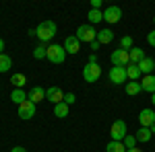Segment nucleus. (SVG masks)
Wrapping results in <instances>:
<instances>
[{"label":"nucleus","mask_w":155,"mask_h":152,"mask_svg":"<svg viewBox=\"0 0 155 152\" xmlns=\"http://www.w3.org/2000/svg\"><path fill=\"white\" fill-rule=\"evenodd\" d=\"M56 33H58V27H56L54 21H41V23L35 27V37L41 41V43L52 41V39L56 37Z\"/></svg>","instance_id":"obj_1"},{"label":"nucleus","mask_w":155,"mask_h":152,"mask_svg":"<svg viewBox=\"0 0 155 152\" xmlns=\"http://www.w3.org/2000/svg\"><path fill=\"white\" fill-rule=\"evenodd\" d=\"M46 60L52 62V64H62V62L66 60V49H64V45H60V43H50Z\"/></svg>","instance_id":"obj_2"},{"label":"nucleus","mask_w":155,"mask_h":152,"mask_svg":"<svg viewBox=\"0 0 155 152\" xmlns=\"http://www.w3.org/2000/svg\"><path fill=\"white\" fill-rule=\"evenodd\" d=\"M74 37H77L81 43H93V41H97V31L93 29V25H81V27L77 29Z\"/></svg>","instance_id":"obj_3"},{"label":"nucleus","mask_w":155,"mask_h":152,"mask_svg":"<svg viewBox=\"0 0 155 152\" xmlns=\"http://www.w3.org/2000/svg\"><path fill=\"white\" fill-rule=\"evenodd\" d=\"M110 136H112L114 142H122L124 140V138L128 136V132H126V121L116 119V121L112 123V128H110Z\"/></svg>","instance_id":"obj_4"},{"label":"nucleus","mask_w":155,"mask_h":152,"mask_svg":"<svg viewBox=\"0 0 155 152\" xmlns=\"http://www.w3.org/2000/svg\"><path fill=\"white\" fill-rule=\"evenodd\" d=\"M101 76L99 64H85L83 66V80L85 82H97Z\"/></svg>","instance_id":"obj_5"},{"label":"nucleus","mask_w":155,"mask_h":152,"mask_svg":"<svg viewBox=\"0 0 155 152\" xmlns=\"http://www.w3.org/2000/svg\"><path fill=\"white\" fill-rule=\"evenodd\" d=\"M107 76H110V82H112V84H122V82L128 80L126 68H122V66H112L110 72H107Z\"/></svg>","instance_id":"obj_6"},{"label":"nucleus","mask_w":155,"mask_h":152,"mask_svg":"<svg viewBox=\"0 0 155 152\" xmlns=\"http://www.w3.org/2000/svg\"><path fill=\"white\" fill-rule=\"evenodd\" d=\"M110 60H112L114 66H122V68H126V66L130 64V56H128L126 49H114L112 56H110Z\"/></svg>","instance_id":"obj_7"},{"label":"nucleus","mask_w":155,"mask_h":152,"mask_svg":"<svg viewBox=\"0 0 155 152\" xmlns=\"http://www.w3.org/2000/svg\"><path fill=\"white\" fill-rule=\"evenodd\" d=\"M35 111H37V105H35V103H31L29 99H27L25 103L19 105V117H21L23 121H29L31 117L35 115Z\"/></svg>","instance_id":"obj_8"},{"label":"nucleus","mask_w":155,"mask_h":152,"mask_svg":"<svg viewBox=\"0 0 155 152\" xmlns=\"http://www.w3.org/2000/svg\"><path fill=\"white\" fill-rule=\"evenodd\" d=\"M122 19V8L120 6H107L106 11H104V21L110 25H116Z\"/></svg>","instance_id":"obj_9"},{"label":"nucleus","mask_w":155,"mask_h":152,"mask_svg":"<svg viewBox=\"0 0 155 152\" xmlns=\"http://www.w3.org/2000/svg\"><path fill=\"white\" fill-rule=\"evenodd\" d=\"M155 123V111L153 109H143L139 113V126L141 128H151Z\"/></svg>","instance_id":"obj_10"},{"label":"nucleus","mask_w":155,"mask_h":152,"mask_svg":"<svg viewBox=\"0 0 155 152\" xmlns=\"http://www.w3.org/2000/svg\"><path fill=\"white\" fill-rule=\"evenodd\" d=\"M46 99H48L50 103L58 105V103L64 101V93H62V88H60V86H50L48 91H46Z\"/></svg>","instance_id":"obj_11"},{"label":"nucleus","mask_w":155,"mask_h":152,"mask_svg":"<svg viewBox=\"0 0 155 152\" xmlns=\"http://www.w3.org/2000/svg\"><path fill=\"white\" fill-rule=\"evenodd\" d=\"M62 45H64V49H66V54H72V56L81 51V41H79L74 35H68L66 39H64Z\"/></svg>","instance_id":"obj_12"},{"label":"nucleus","mask_w":155,"mask_h":152,"mask_svg":"<svg viewBox=\"0 0 155 152\" xmlns=\"http://www.w3.org/2000/svg\"><path fill=\"white\" fill-rule=\"evenodd\" d=\"M139 68H141V74L143 76H149V74H153L155 70V60L153 58H145L139 62Z\"/></svg>","instance_id":"obj_13"},{"label":"nucleus","mask_w":155,"mask_h":152,"mask_svg":"<svg viewBox=\"0 0 155 152\" xmlns=\"http://www.w3.org/2000/svg\"><path fill=\"white\" fill-rule=\"evenodd\" d=\"M114 41V31L112 29H101L97 31V43L99 45H106V43H112Z\"/></svg>","instance_id":"obj_14"},{"label":"nucleus","mask_w":155,"mask_h":152,"mask_svg":"<svg viewBox=\"0 0 155 152\" xmlns=\"http://www.w3.org/2000/svg\"><path fill=\"white\" fill-rule=\"evenodd\" d=\"M141 88L145 93H155V74H149V76H143L141 78Z\"/></svg>","instance_id":"obj_15"},{"label":"nucleus","mask_w":155,"mask_h":152,"mask_svg":"<svg viewBox=\"0 0 155 152\" xmlns=\"http://www.w3.org/2000/svg\"><path fill=\"white\" fill-rule=\"evenodd\" d=\"M27 99H29L31 103H35V105H37L39 101H44V99H46V91H44L41 86H33V88L29 91V97H27Z\"/></svg>","instance_id":"obj_16"},{"label":"nucleus","mask_w":155,"mask_h":152,"mask_svg":"<svg viewBox=\"0 0 155 152\" xmlns=\"http://www.w3.org/2000/svg\"><path fill=\"white\" fill-rule=\"evenodd\" d=\"M27 97H29V93H25L23 88H12L11 101H12V103H17V105H21V103H25V101H27Z\"/></svg>","instance_id":"obj_17"},{"label":"nucleus","mask_w":155,"mask_h":152,"mask_svg":"<svg viewBox=\"0 0 155 152\" xmlns=\"http://www.w3.org/2000/svg\"><path fill=\"white\" fill-rule=\"evenodd\" d=\"M126 76H128V80H139V78H143L139 64H128V66H126Z\"/></svg>","instance_id":"obj_18"},{"label":"nucleus","mask_w":155,"mask_h":152,"mask_svg":"<svg viewBox=\"0 0 155 152\" xmlns=\"http://www.w3.org/2000/svg\"><path fill=\"white\" fill-rule=\"evenodd\" d=\"M128 56H130V64H139L141 60L147 58L145 56V49H141V47H132L130 51H128Z\"/></svg>","instance_id":"obj_19"},{"label":"nucleus","mask_w":155,"mask_h":152,"mask_svg":"<svg viewBox=\"0 0 155 152\" xmlns=\"http://www.w3.org/2000/svg\"><path fill=\"white\" fill-rule=\"evenodd\" d=\"M11 84L15 86V88H23L25 84H27V76L21 74V72H17V74H12V76H11Z\"/></svg>","instance_id":"obj_20"},{"label":"nucleus","mask_w":155,"mask_h":152,"mask_svg":"<svg viewBox=\"0 0 155 152\" xmlns=\"http://www.w3.org/2000/svg\"><path fill=\"white\" fill-rule=\"evenodd\" d=\"M12 68V60L8 54H0V74H4V72H8Z\"/></svg>","instance_id":"obj_21"},{"label":"nucleus","mask_w":155,"mask_h":152,"mask_svg":"<svg viewBox=\"0 0 155 152\" xmlns=\"http://www.w3.org/2000/svg\"><path fill=\"white\" fill-rule=\"evenodd\" d=\"M68 109H71V107L62 101V103H58V105H54V115L58 117V119H64V117H68Z\"/></svg>","instance_id":"obj_22"},{"label":"nucleus","mask_w":155,"mask_h":152,"mask_svg":"<svg viewBox=\"0 0 155 152\" xmlns=\"http://www.w3.org/2000/svg\"><path fill=\"white\" fill-rule=\"evenodd\" d=\"M134 138H137V142H149L153 138V134H151L149 128H139V132L134 134Z\"/></svg>","instance_id":"obj_23"},{"label":"nucleus","mask_w":155,"mask_h":152,"mask_svg":"<svg viewBox=\"0 0 155 152\" xmlns=\"http://www.w3.org/2000/svg\"><path fill=\"white\" fill-rule=\"evenodd\" d=\"M141 91H143V88H141V82H139V80L126 82V95H139Z\"/></svg>","instance_id":"obj_24"},{"label":"nucleus","mask_w":155,"mask_h":152,"mask_svg":"<svg viewBox=\"0 0 155 152\" xmlns=\"http://www.w3.org/2000/svg\"><path fill=\"white\" fill-rule=\"evenodd\" d=\"M106 152H126V146L122 144V142H107V146H106Z\"/></svg>","instance_id":"obj_25"},{"label":"nucleus","mask_w":155,"mask_h":152,"mask_svg":"<svg viewBox=\"0 0 155 152\" xmlns=\"http://www.w3.org/2000/svg\"><path fill=\"white\" fill-rule=\"evenodd\" d=\"M89 25H95V23H99V21H104V11H89Z\"/></svg>","instance_id":"obj_26"},{"label":"nucleus","mask_w":155,"mask_h":152,"mask_svg":"<svg viewBox=\"0 0 155 152\" xmlns=\"http://www.w3.org/2000/svg\"><path fill=\"white\" fill-rule=\"evenodd\" d=\"M132 47H134V39L130 35H124L120 39V49H126V51H130Z\"/></svg>","instance_id":"obj_27"},{"label":"nucleus","mask_w":155,"mask_h":152,"mask_svg":"<svg viewBox=\"0 0 155 152\" xmlns=\"http://www.w3.org/2000/svg\"><path fill=\"white\" fill-rule=\"evenodd\" d=\"M46 56H48V45H37L33 49V58L35 60H44Z\"/></svg>","instance_id":"obj_28"},{"label":"nucleus","mask_w":155,"mask_h":152,"mask_svg":"<svg viewBox=\"0 0 155 152\" xmlns=\"http://www.w3.org/2000/svg\"><path fill=\"white\" fill-rule=\"evenodd\" d=\"M122 144L126 146V150H128V148H137V138H134V136H126V138L122 140Z\"/></svg>","instance_id":"obj_29"},{"label":"nucleus","mask_w":155,"mask_h":152,"mask_svg":"<svg viewBox=\"0 0 155 152\" xmlns=\"http://www.w3.org/2000/svg\"><path fill=\"white\" fill-rule=\"evenodd\" d=\"M74 101H77V97H74L72 93H64V103H66L68 107H71L72 103H74Z\"/></svg>","instance_id":"obj_30"},{"label":"nucleus","mask_w":155,"mask_h":152,"mask_svg":"<svg viewBox=\"0 0 155 152\" xmlns=\"http://www.w3.org/2000/svg\"><path fill=\"white\" fill-rule=\"evenodd\" d=\"M147 43L151 47H155V29L151 31V33H147Z\"/></svg>","instance_id":"obj_31"},{"label":"nucleus","mask_w":155,"mask_h":152,"mask_svg":"<svg viewBox=\"0 0 155 152\" xmlns=\"http://www.w3.org/2000/svg\"><path fill=\"white\" fill-rule=\"evenodd\" d=\"M91 8L93 11H101V0H91Z\"/></svg>","instance_id":"obj_32"},{"label":"nucleus","mask_w":155,"mask_h":152,"mask_svg":"<svg viewBox=\"0 0 155 152\" xmlns=\"http://www.w3.org/2000/svg\"><path fill=\"white\" fill-rule=\"evenodd\" d=\"M87 64H97V56H95V54H91V56H89Z\"/></svg>","instance_id":"obj_33"},{"label":"nucleus","mask_w":155,"mask_h":152,"mask_svg":"<svg viewBox=\"0 0 155 152\" xmlns=\"http://www.w3.org/2000/svg\"><path fill=\"white\" fill-rule=\"evenodd\" d=\"M11 152H27L23 148V146H15V148H11Z\"/></svg>","instance_id":"obj_34"},{"label":"nucleus","mask_w":155,"mask_h":152,"mask_svg":"<svg viewBox=\"0 0 155 152\" xmlns=\"http://www.w3.org/2000/svg\"><path fill=\"white\" fill-rule=\"evenodd\" d=\"M89 47H91L93 51H97V49H99V43H97V41H93V43H89Z\"/></svg>","instance_id":"obj_35"},{"label":"nucleus","mask_w":155,"mask_h":152,"mask_svg":"<svg viewBox=\"0 0 155 152\" xmlns=\"http://www.w3.org/2000/svg\"><path fill=\"white\" fill-rule=\"evenodd\" d=\"M0 54H4V39L0 37Z\"/></svg>","instance_id":"obj_36"},{"label":"nucleus","mask_w":155,"mask_h":152,"mask_svg":"<svg viewBox=\"0 0 155 152\" xmlns=\"http://www.w3.org/2000/svg\"><path fill=\"white\" fill-rule=\"evenodd\" d=\"M126 152H143V150H141V148H128Z\"/></svg>","instance_id":"obj_37"},{"label":"nucleus","mask_w":155,"mask_h":152,"mask_svg":"<svg viewBox=\"0 0 155 152\" xmlns=\"http://www.w3.org/2000/svg\"><path fill=\"white\" fill-rule=\"evenodd\" d=\"M151 103H153V107H155V93L151 95Z\"/></svg>","instance_id":"obj_38"},{"label":"nucleus","mask_w":155,"mask_h":152,"mask_svg":"<svg viewBox=\"0 0 155 152\" xmlns=\"http://www.w3.org/2000/svg\"><path fill=\"white\" fill-rule=\"evenodd\" d=\"M149 129H151V134H153V136H155V123H153V126H151V128H149Z\"/></svg>","instance_id":"obj_39"},{"label":"nucleus","mask_w":155,"mask_h":152,"mask_svg":"<svg viewBox=\"0 0 155 152\" xmlns=\"http://www.w3.org/2000/svg\"><path fill=\"white\" fill-rule=\"evenodd\" d=\"M153 23H155V17H153Z\"/></svg>","instance_id":"obj_40"}]
</instances>
